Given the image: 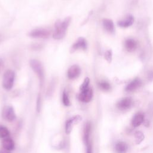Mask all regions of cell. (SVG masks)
I'll return each instance as SVG.
<instances>
[{
    "label": "cell",
    "mask_w": 153,
    "mask_h": 153,
    "mask_svg": "<svg viewBox=\"0 0 153 153\" xmlns=\"http://www.w3.org/2000/svg\"><path fill=\"white\" fill-rule=\"evenodd\" d=\"M71 17H68L63 21L60 20L56 22L54 24V31L53 34V37L55 39H62L66 34L68 27L71 23Z\"/></svg>",
    "instance_id": "1"
},
{
    "label": "cell",
    "mask_w": 153,
    "mask_h": 153,
    "mask_svg": "<svg viewBox=\"0 0 153 153\" xmlns=\"http://www.w3.org/2000/svg\"><path fill=\"white\" fill-rule=\"evenodd\" d=\"M29 63L32 70L37 75L40 84L42 85L44 81V71L42 63L36 59L30 60Z\"/></svg>",
    "instance_id": "2"
},
{
    "label": "cell",
    "mask_w": 153,
    "mask_h": 153,
    "mask_svg": "<svg viewBox=\"0 0 153 153\" xmlns=\"http://www.w3.org/2000/svg\"><path fill=\"white\" fill-rule=\"evenodd\" d=\"M15 73L12 70H7L5 72L2 79V86L7 90H10L12 88L14 82Z\"/></svg>",
    "instance_id": "3"
},
{
    "label": "cell",
    "mask_w": 153,
    "mask_h": 153,
    "mask_svg": "<svg viewBox=\"0 0 153 153\" xmlns=\"http://www.w3.org/2000/svg\"><path fill=\"white\" fill-rule=\"evenodd\" d=\"M50 31L45 28H37L31 30L29 33V36L33 38L46 39L50 36Z\"/></svg>",
    "instance_id": "4"
},
{
    "label": "cell",
    "mask_w": 153,
    "mask_h": 153,
    "mask_svg": "<svg viewBox=\"0 0 153 153\" xmlns=\"http://www.w3.org/2000/svg\"><path fill=\"white\" fill-rule=\"evenodd\" d=\"M4 119L8 121H13L16 118L14 109L11 106H6L4 108L2 114Z\"/></svg>",
    "instance_id": "5"
},
{
    "label": "cell",
    "mask_w": 153,
    "mask_h": 153,
    "mask_svg": "<svg viewBox=\"0 0 153 153\" xmlns=\"http://www.w3.org/2000/svg\"><path fill=\"white\" fill-rule=\"evenodd\" d=\"M87 44L85 38L79 37L77 39L76 42L72 45L71 48V53H74L78 50H85L87 49Z\"/></svg>",
    "instance_id": "6"
},
{
    "label": "cell",
    "mask_w": 153,
    "mask_h": 153,
    "mask_svg": "<svg viewBox=\"0 0 153 153\" xmlns=\"http://www.w3.org/2000/svg\"><path fill=\"white\" fill-rule=\"evenodd\" d=\"M93 97V90L91 88L88 87L87 89L81 91L78 96V99L82 102H89Z\"/></svg>",
    "instance_id": "7"
},
{
    "label": "cell",
    "mask_w": 153,
    "mask_h": 153,
    "mask_svg": "<svg viewBox=\"0 0 153 153\" xmlns=\"http://www.w3.org/2000/svg\"><path fill=\"white\" fill-rule=\"evenodd\" d=\"M81 120V117L79 115H75L70 119L68 120L65 123V132L67 134H69L72 129L73 125L79 123Z\"/></svg>",
    "instance_id": "8"
},
{
    "label": "cell",
    "mask_w": 153,
    "mask_h": 153,
    "mask_svg": "<svg viewBox=\"0 0 153 153\" xmlns=\"http://www.w3.org/2000/svg\"><path fill=\"white\" fill-rule=\"evenodd\" d=\"M81 74V68L77 65H72L68 70L67 75L71 79H74L78 78Z\"/></svg>",
    "instance_id": "9"
},
{
    "label": "cell",
    "mask_w": 153,
    "mask_h": 153,
    "mask_svg": "<svg viewBox=\"0 0 153 153\" xmlns=\"http://www.w3.org/2000/svg\"><path fill=\"white\" fill-rule=\"evenodd\" d=\"M132 105V99L130 97H125L121 99L117 103V107L121 110H126L129 109Z\"/></svg>",
    "instance_id": "10"
},
{
    "label": "cell",
    "mask_w": 153,
    "mask_h": 153,
    "mask_svg": "<svg viewBox=\"0 0 153 153\" xmlns=\"http://www.w3.org/2000/svg\"><path fill=\"white\" fill-rule=\"evenodd\" d=\"M141 84L142 82L140 79L139 78H135L127 85L126 87V90L127 91H133L140 87Z\"/></svg>",
    "instance_id": "11"
},
{
    "label": "cell",
    "mask_w": 153,
    "mask_h": 153,
    "mask_svg": "<svg viewBox=\"0 0 153 153\" xmlns=\"http://www.w3.org/2000/svg\"><path fill=\"white\" fill-rule=\"evenodd\" d=\"M91 131V124L89 122L87 123L84 126L83 130V140L85 145L88 144L90 142L89 138Z\"/></svg>",
    "instance_id": "12"
},
{
    "label": "cell",
    "mask_w": 153,
    "mask_h": 153,
    "mask_svg": "<svg viewBox=\"0 0 153 153\" xmlns=\"http://www.w3.org/2000/svg\"><path fill=\"white\" fill-rule=\"evenodd\" d=\"M137 46V42L133 39H128L125 41V48L129 52L134 51L136 49Z\"/></svg>",
    "instance_id": "13"
},
{
    "label": "cell",
    "mask_w": 153,
    "mask_h": 153,
    "mask_svg": "<svg viewBox=\"0 0 153 153\" xmlns=\"http://www.w3.org/2000/svg\"><path fill=\"white\" fill-rule=\"evenodd\" d=\"M134 22V18L132 16L129 15L124 19L120 20L118 22V25L122 27H127L131 26Z\"/></svg>",
    "instance_id": "14"
},
{
    "label": "cell",
    "mask_w": 153,
    "mask_h": 153,
    "mask_svg": "<svg viewBox=\"0 0 153 153\" xmlns=\"http://www.w3.org/2000/svg\"><path fill=\"white\" fill-rule=\"evenodd\" d=\"M2 146L4 149L8 151H11L14 148V142L12 139L6 137L2 141Z\"/></svg>",
    "instance_id": "15"
},
{
    "label": "cell",
    "mask_w": 153,
    "mask_h": 153,
    "mask_svg": "<svg viewBox=\"0 0 153 153\" xmlns=\"http://www.w3.org/2000/svg\"><path fill=\"white\" fill-rule=\"evenodd\" d=\"M144 116L143 114L142 113H137L136 114L132 120V124L134 127H138L139 126L143 121Z\"/></svg>",
    "instance_id": "16"
},
{
    "label": "cell",
    "mask_w": 153,
    "mask_h": 153,
    "mask_svg": "<svg viewBox=\"0 0 153 153\" xmlns=\"http://www.w3.org/2000/svg\"><path fill=\"white\" fill-rule=\"evenodd\" d=\"M103 26L105 29L109 32H113L114 30V23L110 19H104L103 20Z\"/></svg>",
    "instance_id": "17"
},
{
    "label": "cell",
    "mask_w": 153,
    "mask_h": 153,
    "mask_svg": "<svg viewBox=\"0 0 153 153\" xmlns=\"http://www.w3.org/2000/svg\"><path fill=\"white\" fill-rule=\"evenodd\" d=\"M127 149V145L123 142H118L115 145V150L118 153H126Z\"/></svg>",
    "instance_id": "18"
},
{
    "label": "cell",
    "mask_w": 153,
    "mask_h": 153,
    "mask_svg": "<svg viewBox=\"0 0 153 153\" xmlns=\"http://www.w3.org/2000/svg\"><path fill=\"white\" fill-rule=\"evenodd\" d=\"M10 134V132L7 128L3 126H0V137L1 138H6Z\"/></svg>",
    "instance_id": "19"
},
{
    "label": "cell",
    "mask_w": 153,
    "mask_h": 153,
    "mask_svg": "<svg viewBox=\"0 0 153 153\" xmlns=\"http://www.w3.org/2000/svg\"><path fill=\"white\" fill-rule=\"evenodd\" d=\"M62 102L65 106H69L71 105V102L68 97V95L65 90L63 91V94H62Z\"/></svg>",
    "instance_id": "20"
},
{
    "label": "cell",
    "mask_w": 153,
    "mask_h": 153,
    "mask_svg": "<svg viewBox=\"0 0 153 153\" xmlns=\"http://www.w3.org/2000/svg\"><path fill=\"white\" fill-rule=\"evenodd\" d=\"M89 83H90V79L88 77H86L85 78V79L84 80L82 84L80 86V91H83L85 89H87V88H88V85H89Z\"/></svg>",
    "instance_id": "21"
},
{
    "label": "cell",
    "mask_w": 153,
    "mask_h": 153,
    "mask_svg": "<svg viewBox=\"0 0 153 153\" xmlns=\"http://www.w3.org/2000/svg\"><path fill=\"white\" fill-rule=\"evenodd\" d=\"M99 86L100 87V89H102V90H105V91H107L109 90L110 89V85L108 82H105V81H102L99 83Z\"/></svg>",
    "instance_id": "22"
},
{
    "label": "cell",
    "mask_w": 153,
    "mask_h": 153,
    "mask_svg": "<svg viewBox=\"0 0 153 153\" xmlns=\"http://www.w3.org/2000/svg\"><path fill=\"white\" fill-rule=\"evenodd\" d=\"M112 51H111V50H107L106 52H105V59L109 62V63H110L111 62V60H112Z\"/></svg>",
    "instance_id": "23"
},
{
    "label": "cell",
    "mask_w": 153,
    "mask_h": 153,
    "mask_svg": "<svg viewBox=\"0 0 153 153\" xmlns=\"http://www.w3.org/2000/svg\"><path fill=\"white\" fill-rule=\"evenodd\" d=\"M87 146V150H86V152L87 153H92V145L91 143H90V142L86 145Z\"/></svg>",
    "instance_id": "24"
},
{
    "label": "cell",
    "mask_w": 153,
    "mask_h": 153,
    "mask_svg": "<svg viewBox=\"0 0 153 153\" xmlns=\"http://www.w3.org/2000/svg\"><path fill=\"white\" fill-rule=\"evenodd\" d=\"M4 67V63L2 59H0V74L2 72L3 68Z\"/></svg>",
    "instance_id": "25"
},
{
    "label": "cell",
    "mask_w": 153,
    "mask_h": 153,
    "mask_svg": "<svg viewBox=\"0 0 153 153\" xmlns=\"http://www.w3.org/2000/svg\"><path fill=\"white\" fill-rule=\"evenodd\" d=\"M0 153H10V151H8L5 149H0Z\"/></svg>",
    "instance_id": "26"
},
{
    "label": "cell",
    "mask_w": 153,
    "mask_h": 153,
    "mask_svg": "<svg viewBox=\"0 0 153 153\" xmlns=\"http://www.w3.org/2000/svg\"><path fill=\"white\" fill-rule=\"evenodd\" d=\"M1 40H2V36L0 35V42L1 41Z\"/></svg>",
    "instance_id": "27"
}]
</instances>
